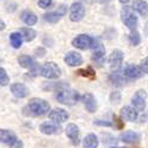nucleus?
Segmentation results:
<instances>
[{
  "label": "nucleus",
  "mask_w": 148,
  "mask_h": 148,
  "mask_svg": "<svg viewBox=\"0 0 148 148\" xmlns=\"http://www.w3.org/2000/svg\"><path fill=\"white\" fill-rule=\"evenodd\" d=\"M50 112V104L43 98H32L30 102L23 108V115L27 117H39L44 116Z\"/></svg>",
  "instance_id": "obj_1"
},
{
  "label": "nucleus",
  "mask_w": 148,
  "mask_h": 148,
  "mask_svg": "<svg viewBox=\"0 0 148 148\" xmlns=\"http://www.w3.org/2000/svg\"><path fill=\"white\" fill-rule=\"evenodd\" d=\"M56 98L59 103H63L66 106H73L81 100V95L77 90H73L66 87V88L57 90Z\"/></svg>",
  "instance_id": "obj_2"
},
{
  "label": "nucleus",
  "mask_w": 148,
  "mask_h": 148,
  "mask_svg": "<svg viewBox=\"0 0 148 148\" xmlns=\"http://www.w3.org/2000/svg\"><path fill=\"white\" fill-rule=\"evenodd\" d=\"M121 19L122 23L129 29V30H136L138 27V17L134 13L133 7L125 6L121 11Z\"/></svg>",
  "instance_id": "obj_3"
},
{
  "label": "nucleus",
  "mask_w": 148,
  "mask_h": 148,
  "mask_svg": "<svg viewBox=\"0 0 148 148\" xmlns=\"http://www.w3.org/2000/svg\"><path fill=\"white\" fill-rule=\"evenodd\" d=\"M39 73L45 78L55 79L60 76L62 70L58 66V64H56L55 62H47L42 68H39Z\"/></svg>",
  "instance_id": "obj_4"
},
{
  "label": "nucleus",
  "mask_w": 148,
  "mask_h": 148,
  "mask_svg": "<svg viewBox=\"0 0 148 148\" xmlns=\"http://www.w3.org/2000/svg\"><path fill=\"white\" fill-rule=\"evenodd\" d=\"M90 47L92 49V60L98 65H101L104 62L106 56V49L100 39H92Z\"/></svg>",
  "instance_id": "obj_5"
},
{
  "label": "nucleus",
  "mask_w": 148,
  "mask_h": 148,
  "mask_svg": "<svg viewBox=\"0 0 148 148\" xmlns=\"http://www.w3.org/2000/svg\"><path fill=\"white\" fill-rule=\"evenodd\" d=\"M18 63H19V65H20L21 68L30 70L32 73H34V75L39 72V66H38V64H37L36 62H34L30 56H27V55H21V56H19V57H18Z\"/></svg>",
  "instance_id": "obj_6"
},
{
  "label": "nucleus",
  "mask_w": 148,
  "mask_h": 148,
  "mask_svg": "<svg viewBox=\"0 0 148 148\" xmlns=\"http://www.w3.org/2000/svg\"><path fill=\"white\" fill-rule=\"evenodd\" d=\"M85 16V7L82 3H73L70 7V20L73 23L81 21Z\"/></svg>",
  "instance_id": "obj_7"
},
{
  "label": "nucleus",
  "mask_w": 148,
  "mask_h": 148,
  "mask_svg": "<svg viewBox=\"0 0 148 148\" xmlns=\"http://www.w3.org/2000/svg\"><path fill=\"white\" fill-rule=\"evenodd\" d=\"M122 73L127 79H138V78H141L142 76L146 75L140 66L134 65V64L127 65L125 69H123Z\"/></svg>",
  "instance_id": "obj_8"
},
{
  "label": "nucleus",
  "mask_w": 148,
  "mask_h": 148,
  "mask_svg": "<svg viewBox=\"0 0 148 148\" xmlns=\"http://www.w3.org/2000/svg\"><path fill=\"white\" fill-rule=\"evenodd\" d=\"M146 97L147 94L145 90H138L134 94V96L132 97V104L134 106V108L136 110H145L146 108Z\"/></svg>",
  "instance_id": "obj_9"
},
{
  "label": "nucleus",
  "mask_w": 148,
  "mask_h": 148,
  "mask_svg": "<svg viewBox=\"0 0 148 148\" xmlns=\"http://www.w3.org/2000/svg\"><path fill=\"white\" fill-rule=\"evenodd\" d=\"M91 42H92V38L90 36L82 33L72 40V46H75L76 49H79V50H87V49L90 47Z\"/></svg>",
  "instance_id": "obj_10"
},
{
  "label": "nucleus",
  "mask_w": 148,
  "mask_h": 148,
  "mask_svg": "<svg viewBox=\"0 0 148 148\" xmlns=\"http://www.w3.org/2000/svg\"><path fill=\"white\" fill-rule=\"evenodd\" d=\"M65 133L73 146L79 145V128L77 127V125H75V123H69L65 128Z\"/></svg>",
  "instance_id": "obj_11"
},
{
  "label": "nucleus",
  "mask_w": 148,
  "mask_h": 148,
  "mask_svg": "<svg viewBox=\"0 0 148 148\" xmlns=\"http://www.w3.org/2000/svg\"><path fill=\"white\" fill-rule=\"evenodd\" d=\"M65 13H66V6H65V5H60L57 11L45 13V14H44V20H45L46 23H52V24H55V23L59 21L60 18L63 17Z\"/></svg>",
  "instance_id": "obj_12"
},
{
  "label": "nucleus",
  "mask_w": 148,
  "mask_h": 148,
  "mask_svg": "<svg viewBox=\"0 0 148 148\" xmlns=\"http://www.w3.org/2000/svg\"><path fill=\"white\" fill-rule=\"evenodd\" d=\"M123 62V52L121 50H114L109 56V65L113 71L120 70Z\"/></svg>",
  "instance_id": "obj_13"
},
{
  "label": "nucleus",
  "mask_w": 148,
  "mask_h": 148,
  "mask_svg": "<svg viewBox=\"0 0 148 148\" xmlns=\"http://www.w3.org/2000/svg\"><path fill=\"white\" fill-rule=\"evenodd\" d=\"M49 119L53 121L55 123H63L69 120V114L66 110L62 109V108H56L52 112L49 113Z\"/></svg>",
  "instance_id": "obj_14"
},
{
  "label": "nucleus",
  "mask_w": 148,
  "mask_h": 148,
  "mask_svg": "<svg viewBox=\"0 0 148 148\" xmlns=\"http://www.w3.org/2000/svg\"><path fill=\"white\" fill-rule=\"evenodd\" d=\"M10 90L17 98H25V97H27L30 95V90L27 89L26 85L23 84V83H13V84H11Z\"/></svg>",
  "instance_id": "obj_15"
},
{
  "label": "nucleus",
  "mask_w": 148,
  "mask_h": 148,
  "mask_svg": "<svg viewBox=\"0 0 148 148\" xmlns=\"http://www.w3.org/2000/svg\"><path fill=\"white\" fill-rule=\"evenodd\" d=\"M64 62L69 66H78L83 63V57L77 51H69L64 57Z\"/></svg>",
  "instance_id": "obj_16"
},
{
  "label": "nucleus",
  "mask_w": 148,
  "mask_h": 148,
  "mask_svg": "<svg viewBox=\"0 0 148 148\" xmlns=\"http://www.w3.org/2000/svg\"><path fill=\"white\" fill-rule=\"evenodd\" d=\"M120 140L125 143L134 145V143H138L141 140V135L134 130H127L120 135Z\"/></svg>",
  "instance_id": "obj_17"
},
{
  "label": "nucleus",
  "mask_w": 148,
  "mask_h": 148,
  "mask_svg": "<svg viewBox=\"0 0 148 148\" xmlns=\"http://www.w3.org/2000/svg\"><path fill=\"white\" fill-rule=\"evenodd\" d=\"M82 102L85 107V109L88 110L89 113H95L96 109H97V102H96V98L94 97L92 94L87 92L85 95L82 96Z\"/></svg>",
  "instance_id": "obj_18"
},
{
  "label": "nucleus",
  "mask_w": 148,
  "mask_h": 148,
  "mask_svg": "<svg viewBox=\"0 0 148 148\" xmlns=\"http://www.w3.org/2000/svg\"><path fill=\"white\" fill-rule=\"evenodd\" d=\"M39 130L45 135H55L60 133V127L58 123H51V122H44L40 125Z\"/></svg>",
  "instance_id": "obj_19"
},
{
  "label": "nucleus",
  "mask_w": 148,
  "mask_h": 148,
  "mask_svg": "<svg viewBox=\"0 0 148 148\" xmlns=\"http://www.w3.org/2000/svg\"><path fill=\"white\" fill-rule=\"evenodd\" d=\"M121 115L123 119H126L127 121H130V122H134L138 120V112L136 109L133 108V107H123L121 109Z\"/></svg>",
  "instance_id": "obj_20"
},
{
  "label": "nucleus",
  "mask_w": 148,
  "mask_h": 148,
  "mask_svg": "<svg viewBox=\"0 0 148 148\" xmlns=\"http://www.w3.org/2000/svg\"><path fill=\"white\" fill-rule=\"evenodd\" d=\"M109 81L112 82L114 85H116V87H123V85L127 83V78L123 76V73L120 72L119 70L113 71V73H110Z\"/></svg>",
  "instance_id": "obj_21"
},
{
  "label": "nucleus",
  "mask_w": 148,
  "mask_h": 148,
  "mask_svg": "<svg viewBox=\"0 0 148 148\" xmlns=\"http://www.w3.org/2000/svg\"><path fill=\"white\" fill-rule=\"evenodd\" d=\"M17 139L16 134L8 129H0V142L5 145H11L14 140Z\"/></svg>",
  "instance_id": "obj_22"
},
{
  "label": "nucleus",
  "mask_w": 148,
  "mask_h": 148,
  "mask_svg": "<svg viewBox=\"0 0 148 148\" xmlns=\"http://www.w3.org/2000/svg\"><path fill=\"white\" fill-rule=\"evenodd\" d=\"M133 8L136 12H139V14L142 16L143 18H146L148 14V5L146 1H143V0H134Z\"/></svg>",
  "instance_id": "obj_23"
},
{
  "label": "nucleus",
  "mask_w": 148,
  "mask_h": 148,
  "mask_svg": "<svg viewBox=\"0 0 148 148\" xmlns=\"http://www.w3.org/2000/svg\"><path fill=\"white\" fill-rule=\"evenodd\" d=\"M21 20L26 24L27 26H33L34 24L37 23V20H38V18H37V16L33 13V12L31 11H24L21 16H20Z\"/></svg>",
  "instance_id": "obj_24"
},
{
  "label": "nucleus",
  "mask_w": 148,
  "mask_h": 148,
  "mask_svg": "<svg viewBox=\"0 0 148 148\" xmlns=\"http://www.w3.org/2000/svg\"><path fill=\"white\" fill-rule=\"evenodd\" d=\"M83 147L84 148H97L98 147V139L95 134H88L83 139Z\"/></svg>",
  "instance_id": "obj_25"
},
{
  "label": "nucleus",
  "mask_w": 148,
  "mask_h": 148,
  "mask_svg": "<svg viewBox=\"0 0 148 148\" xmlns=\"http://www.w3.org/2000/svg\"><path fill=\"white\" fill-rule=\"evenodd\" d=\"M19 33L21 34L23 39L25 40V42H29V43L32 42L36 38V36H37L36 31L32 30V29H30V27H23V29H20V32Z\"/></svg>",
  "instance_id": "obj_26"
},
{
  "label": "nucleus",
  "mask_w": 148,
  "mask_h": 148,
  "mask_svg": "<svg viewBox=\"0 0 148 148\" xmlns=\"http://www.w3.org/2000/svg\"><path fill=\"white\" fill-rule=\"evenodd\" d=\"M10 42L14 49H19L23 45V37L19 32H13L10 34Z\"/></svg>",
  "instance_id": "obj_27"
},
{
  "label": "nucleus",
  "mask_w": 148,
  "mask_h": 148,
  "mask_svg": "<svg viewBox=\"0 0 148 148\" xmlns=\"http://www.w3.org/2000/svg\"><path fill=\"white\" fill-rule=\"evenodd\" d=\"M76 73H77V75H79V76H82V77L89 78V79H95L96 78L95 70L91 66H88L87 69H79V70H77Z\"/></svg>",
  "instance_id": "obj_28"
},
{
  "label": "nucleus",
  "mask_w": 148,
  "mask_h": 148,
  "mask_svg": "<svg viewBox=\"0 0 148 148\" xmlns=\"http://www.w3.org/2000/svg\"><path fill=\"white\" fill-rule=\"evenodd\" d=\"M128 39H129V43H130L132 45L136 46V45H139L140 42H141V36H140V33H139L136 30H133V31L130 32V34L128 36Z\"/></svg>",
  "instance_id": "obj_29"
},
{
  "label": "nucleus",
  "mask_w": 148,
  "mask_h": 148,
  "mask_svg": "<svg viewBox=\"0 0 148 148\" xmlns=\"http://www.w3.org/2000/svg\"><path fill=\"white\" fill-rule=\"evenodd\" d=\"M8 83H10V77L7 75L6 70L0 66V85H1V87H6Z\"/></svg>",
  "instance_id": "obj_30"
},
{
  "label": "nucleus",
  "mask_w": 148,
  "mask_h": 148,
  "mask_svg": "<svg viewBox=\"0 0 148 148\" xmlns=\"http://www.w3.org/2000/svg\"><path fill=\"white\" fill-rule=\"evenodd\" d=\"M110 101L113 103H120L121 102V94L119 91H113L110 94Z\"/></svg>",
  "instance_id": "obj_31"
},
{
  "label": "nucleus",
  "mask_w": 148,
  "mask_h": 148,
  "mask_svg": "<svg viewBox=\"0 0 148 148\" xmlns=\"http://www.w3.org/2000/svg\"><path fill=\"white\" fill-rule=\"evenodd\" d=\"M94 125L101 126V127H113V123L110 121H104V120H95Z\"/></svg>",
  "instance_id": "obj_32"
},
{
  "label": "nucleus",
  "mask_w": 148,
  "mask_h": 148,
  "mask_svg": "<svg viewBox=\"0 0 148 148\" xmlns=\"http://www.w3.org/2000/svg\"><path fill=\"white\" fill-rule=\"evenodd\" d=\"M52 4V0H38V5L42 8H49Z\"/></svg>",
  "instance_id": "obj_33"
},
{
  "label": "nucleus",
  "mask_w": 148,
  "mask_h": 148,
  "mask_svg": "<svg viewBox=\"0 0 148 148\" xmlns=\"http://www.w3.org/2000/svg\"><path fill=\"white\" fill-rule=\"evenodd\" d=\"M23 147H24V142L18 138L10 145V148H23Z\"/></svg>",
  "instance_id": "obj_34"
},
{
  "label": "nucleus",
  "mask_w": 148,
  "mask_h": 148,
  "mask_svg": "<svg viewBox=\"0 0 148 148\" xmlns=\"http://www.w3.org/2000/svg\"><path fill=\"white\" fill-rule=\"evenodd\" d=\"M140 68L142 69V71H143L145 73H147V72H148V58H147V57L141 62Z\"/></svg>",
  "instance_id": "obj_35"
},
{
  "label": "nucleus",
  "mask_w": 148,
  "mask_h": 148,
  "mask_svg": "<svg viewBox=\"0 0 148 148\" xmlns=\"http://www.w3.org/2000/svg\"><path fill=\"white\" fill-rule=\"evenodd\" d=\"M44 55H45V50H44L43 47H38V49L36 50V56H37V57H43Z\"/></svg>",
  "instance_id": "obj_36"
},
{
  "label": "nucleus",
  "mask_w": 148,
  "mask_h": 148,
  "mask_svg": "<svg viewBox=\"0 0 148 148\" xmlns=\"http://www.w3.org/2000/svg\"><path fill=\"white\" fill-rule=\"evenodd\" d=\"M114 120H115V122L117 123V128H119V129H122L123 126H125V125H123V122H122V120L119 119V117H116V116H114Z\"/></svg>",
  "instance_id": "obj_37"
},
{
  "label": "nucleus",
  "mask_w": 148,
  "mask_h": 148,
  "mask_svg": "<svg viewBox=\"0 0 148 148\" xmlns=\"http://www.w3.org/2000/svg\"><path fill=\"white\" fill-rule=\"evenodd\" d=\"M5 27H6V25H5V23H4L3 20H0V31H3V30H5Z\"/></svg>",
  "instance_id": "obj_38"
},
{
  "label": "nucleus",
  "mask_w": 148,
  "mask_h": 148,
  "mask_svg": "<svg viewBox=\"0 0 148 148\" xmlns=\"http://www.w3.org/2000/svg\"><path fill=\"white\" fill-rule=\"evenodd\" d=\"M119 1L121 3V4H123V5H126V4H128L130 0H119Z\"/></svg>",
  "instance_id": "obj_39"
},
{
  "label": "nucleus",
  "mask_w": 148,
  "mask_h": 148,
  "mask_svg": "<svg viewBox=\"0 0 148 148\" xmlns=\"http://www.w3.org/2000/svg\"><path fill=\"white\" fill-rule=\"evenodd\" d=\"M83 1H87V3H91L92 0H83Z\"/></svg>",
  "instance_id": "obj_40"
},
{
  "label": "nucleus",
  "mask_w": 148,
  "mask_h": 148,
  "mask_svg": "<svg viewBox=\"0 0 148 148\" xmlns=\"http://www.w3.org/2000/svg\"><path fill=\"white\" fill-rule=\"evenodd\" d=\"M110 148H121V147H110Z\"/></svg>",
  "instance_id": "obj_41"
},
{
  "label": "nucleus",
  "mask_w": 148,
  "mask_h": 148,
  "mask_svg": "<svg viewBox=\"0 0 148 148\" xmlns=\"http://www.w3.org/2000/svg\"><path fill=\"white\" fill-rule=\"evenodd\" d=\"M100 1H106V0H100Z\"/></svg>",
  "instance_id": "obj_42"
}]
</instances>
